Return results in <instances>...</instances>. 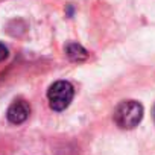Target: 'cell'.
Masks as SVG:
<instances>
[{
	"instance_id": "6",
	"label": "cell",
	"mask_w": 155,
	"mask_h": 155,
	"mask_svg": "<svg viewBox=\"0 0 155 155\" xmlns=\"http://www.w3.org/2000/svg\"><path fill=\"white\" fill-rule=\"evenodd\" d=\"M153 120H155V107H153Z\"/></svg>"
},
{
	"instance_id": "2",
	"label": "cell",
	"mask_w": 155,
	"mask_h": 155,
	"mask_svg": "<svg viewBox=\"0 0 155 155\" xmlns=\"http://www.w3.org/2000/svg\"><path fill=\"white\" fill-rule=\"evenodd\" d=\"M73 96H74L73 85L67 81L53 82L47 91L49 105L53 111H64L73 101Z\"/></svg>"
},
{
	"instance_id": "1",
	"label": "cell",
	"mask_w": 155,
	"mask_h": 155,
	"mask_svg": "<svg viewBox=\"0 0 155 155\" xmlns=\"http://www.w3.org/2000/svg\"><path fill=\"white\" fill-rule=\"evenodd\" d=\"M143 119V107L137 101H123L114 111V122L122 129L135 128Z\"/></svg>"
},
{
	"instance_id": "4",
	"label": "cell",
	"mask_w": 155,
	"mask_h": 155,
	"mask_svg": "<svg viewBox=\"0 0 155 155\" xmlns=\"http://www.w3.org/2000/svg\"><path fill=\"white\" fill-rule=\"evenodd\" d=\"M65 53L74 62H82L88 58V52L78 43H68L65 47Z\"/></svg>"
},
{
	"instance_id": "3",
	"label": "cell",
	"mask_w": 155,
	"mask_h": 155,
	"mask_svg": "<svg viewBox=\"0 0 155 155\" xmlns=\"http://www.w3.org/2000/svg\"><path fill=\"white\" fill-rule=\"evenodd\" d=\"M29 114H31V107L28 105V102H25L21 99L14 101L9 105L8 111H6L8 120L11 123H14V125H20V123L26 122V119L29 117Z\"/></svg>"
},
{
	"instance_id": "5",
	"label": "cell",
	"mask_w": 155,
	"mask_h": 155,
	"mask_svg": "<svg viewBox=\"0 0 155 155\" xmlns=\"http://www.w3.org/2000/svg\"><path fill=\"white\" fill-rule=\"evenodd\" d=\"M6 58H8V49L3 43H0V62L5 61Z\"/></svg>"
}]
</instances>
